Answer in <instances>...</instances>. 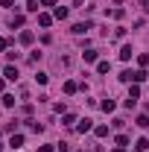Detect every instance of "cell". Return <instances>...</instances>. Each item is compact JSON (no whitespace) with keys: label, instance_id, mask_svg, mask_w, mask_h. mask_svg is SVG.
I'll return each mask as SVG.
<instances>
[{"label":"cell","instance_id":"obj_18","mask_svg":"<svg viewBox=\"0 0 149 152\" xmlns=\"http://www.w3.org/2000/svg\"><path fill=\"white\" fill-rule=\"evenodd\" d=\"M76 123V114H64V126H73Z\"/></svg>","mask_w":149,"mask_h":152},{"label":"cell","instance_id":"obj_2","mask_svg":"<svg viewBox=\"0 0 149 152\" xmlns=\"http://www.w3.org/2000/svg\"><path fill=\"white\" fill-rule=\"evenodd\" d=\"M53 18L64 20V18H67V9H64V6H56V9H53Z\"/></svg>","mask_w":149,"mask_h":152},{"label":"cell","instance_id":"obj_23","mask_svg":"<svg viewBox=\"0 0 149 152\" xmlns=\"http://www.w3.org/2000/svg\"><path fill=\"white\" fill-rule=\"evenodd\" d=\"M41 3H44V6H56V0H41Z\"/></svg>","mask_w":149,"mask_h":152},{"label":"cell","instance_id":"obj_17","mask_svg":"<svg viewBox=\"0 0 149 152\" xmlns=\"http://www.w3.org/2000/svg\"><path fill=\"white\" fill-rule=\"evenodd\" d=\"M117 146H129V137L126 134H117Z\"/></svg>","mask_w":149,"mask_h":152},{"label":"cell","instance_id":"obj_26","mask_svg":"<svg viewBox=\"0 0 149 152\" xmlns=\"http://www.w3.org/2000/svg\"><path fill=\"white\" fill-rule=\"evenodd\" d=\"M114 152H126V146H117V149H114Z\"/></svg>","mask_w":149,"mask_h":152},{"label":"cell","instance_id":"obj_13","mask_svg":"<svg viewBox=\"0 0 149 152\" xmlns=\"http://www.w3.org/2000/svg\"><path fill=\"white\" fill-rule=\"evenodd\" d=\"M96 70H99V73H108V70H111V64H108V61H99V64H96Z\"/></svg>","mask_w":149,"mask_h":152},{"label":"cell","instance_id":"obj_4","mask_svg":"<svg viewBox=\"0 0 149 152\" xmlns=\"http://www.w3.org/2000/svg\"><path fill=\"white\" fill-rule=\"evenodd\" d=\"M91 129H93V126H91V120H82V123L76 126V132H82V134H85V132H91Z\"/></svg>","mask_w":149,"mask_h":152},{"label":"cell","instance_id":"obj_9","mask_svg":"<svg viewBox=\"0 0 149 152\" xmlns=\"http://www.w3.org/2000/svg\"><path fill=\"white\" fill-rule=\"evenodd\" d=\"M76 88H79L76 82H64V94H76Z\"/></svg>","mask_w":149,"mask_h":152},{"label":"cell","instance_id":"obj_19","mask_svg":"<svg viewBox=\"0 0 149 152\" xmlns=\"http://www.w3.org/2000/svg\"><path fill=\"white\" fill-rule=\"evenodd\" d=\"M137 61H140V67H146V64H149V56H146V53H140V56H137Z\"/></svg>","mask_w":149,"mask_h":152},{"label":"cell","instance_id":"obj_8","mask_svg":"<svg viewBox=\"0 0 149 152\" xmlns=\"http://www.w3.org/2000/svg\"><path fill=\"white\" fill-rule=\"evenodd\" d=\"M143 79H146L143 70H131V82H143Z\"/></svg>","mask_w":149,"mask_h":152},{"label":"cell","instance_id":"obj_7","mask_svg":"<svg viewBox=\"0 0 149 152\" xmlns=\"http://www.w3.org/2000/svg\"><path fill=\"white\" fill-rule=\"evenodd\" d=\"M38 23H41V26H50V23H53V15H38Z\"/></svg>","mask_w":149,"mask_h":152},{"label":"cell","instance_id":"obj_21","mask_svg":"<svg viewBox=\"0 0 149 152\" xmlns=\"http://www.w3.org/2000/svg\"><path fill=\"white\" fill-rule=\"evenodd\" d=\"M15 6V0H0V9H12Z\"/></svg>","mask_w":149,"mask_h":152},{"label":"cell","instance_id":"obj_5","mask_svg":"<svg viewBox=\"0 0 149 152\" xmlns=\"http://www.w3.org/2000/svg\"><path fill=\"white\" fill-rule=\"evenodd\" d=\"M134 149H137V152H146L149 149V140H146V137H140V140L134 143Z\"/></svg>","mask_w":149,"mask_h":152},{"label":"cell","instance_id":"obj_25","mask_svg":"<svg viewBox=\"0 0 149 152\" xmlns=\"http://www.w3.org/2000/svg\"><path fill=\"white\" fill-rule=\"evenodd\" d=\"M0 50H6V38H0Z\"/></svg>","mask_w":149,"mask_h":152},{"label":"cell","instance_id":"obj_12","mask_svg":"<svg viewBox=\"0 0 149 152\" xmlns=\"http://www.w3.org/2000/svg\"><path fill=\"white\" fill-rule=\"evenodd\" d=\"M137 96H140V88H137V85H131V91H129V99H134V102H137Z\"/></svg>","mask_w":149,"mask_h":152},{"label":"cell","instance_id":"obj_16","mask_svg":"<svg viewBox=\"0 0 149 152\" xmlns=\"http://www.w3.org/2000/svg\"><path fill=\"white\" fill-rule=\"evenodd\" d=\"M93 132H96V137H105V134H108V126H96Z\"/></svg>","mask_w":149,"mask_h":152},{"label":"cell","instance_id":"obj_6","mask_svg":"<svg viewBox=\"0 0 149 152\" xmlns=\"http://www.w3.org/2000/svg\"><path fill=\"white\" fill-rule=\"evenodd\" d=\"M131 53H134V50H131L129 44H126V47H123V50H120V58H123V61H129V58H131Z\"/></svg>","mask_w":149,"mask_h":152},{"label":"cell","instance_id":"obj_14","mask_svg":"<svg viewBox=\"0 0 149 152\" xmlns=\"http://www.w3.org/2000/svg\"><path fill=\"white\" fill-rule=\"evenodd\" d=\"M3 105H6V108H12V105H15V96L6 94V96H3Z\"/></svg>","mask_w":149,"mask_h":152},{"label":"cell","instance_id":"obj_10","mask_svg":"<svg viewBox=\"0 0 149 152\" xmlns=\"http://www.w3.org/2000/svg\"><path fill=\"white\" fill-rule=\"evenodd\" d=\"M32 38H35L32 32H20V44H32Z\"/></svg>","mask_w":149,"mask_h":152},{"label":"cell","instance_id":"obj_20","mask_svg":"<svg viewBox=\"0 0 149 152\" xmlns=\"http://www.w3.org/2000/svg\"><path fill=\"white\" fill-rule=\"evenodd\" d=\"M85 61H96V50H88L85 53Z\"/></svg>","mask_w":149,"mask_h":152},{"label":"cell","instance_id":"obj_22","mask_svg":"<svg viewBox=\"0 0 149 152\" xmlns=\"http://www.w3.org/2000/svg\"><path fill=\"white\" fill-rule=\"evenodd\" d=\"M38 152H53V146H38Z\"/></svg>","mask_w":149,"mask_h":152},{"label":"cell","instance_id":"obj_24","mask_svg":"<svg viewBox=\"0 0 149 152\" xmlns=\"http://www.w3.org/2000/svg\"><path fill=\"white\" fill-rule=\"evenodd\" d=\"M140 3H143V12H149V0H140Z\"/></svg>","mask_w":149,"mask_h":152},{"label":"cell","instance_id":"obj_3","mask_svg":"<svg viewBox=\"0 0 149 152\" xmlns=\"http://www.w3.org/2000/svg\"><path fill=\"white\" fill-rule=\"evenodd\" d=\"M88 29H91V23H88V20H85V23H76V26H73L76 35H82V32H88Z\"/></svg>","mask_w":149,"mask_h":152},{"label":"cell","instance_id":"obj_15","mask_svg":"<svg viewBox=\"0 0 149 152\" xmlns=\"http://www.w3.org/2000/svg\"><path fill=\"white\" fill-rule=\"evenodd\" d=\"M137 126H140V129H146V126H149V117H146V114H140V117H137Z\"/></svg>","mask_w":149,"mask_h":152},{"label":"cell","instance_id":"obj_11","mask_svg":"<svg viewBox=\"0 0 149 152\" xmlns=\"http://www.w3.org/2000/svg\"><path fill=\"white\" fill-rule=\"evenodd\" d=\"M12 146H15V149L23 146V137H20V134H12Z\"/></svg>","mask_w":149,"mask_h":152},{"label":"cell","instance_id":"obj_27","mask_svg":"<svg viewBox=\"0 0 149 152\" xmlns=\"http://www.w3.org/2000/svg\"><path fill=\"white\" fill-rule=\"evenodd\" d=\"M0 70H3V67H0Z\"/></svg>","mask_w":149,"mask_h":152},{"label":"cell","instance_id":"obj_1","mask_svg":"<svg viewBox=\"0 0 149 152\" xmlns=\"http://www.w3.org/2000/svg\"><path fill=\"white\" fill-rule=\"evenodd\" d=\"M3 76L15 82V79H18V67H12V64H9V67H3Z\"/></svg>","mask_w":149,"mask_h":152}]
</instances>
